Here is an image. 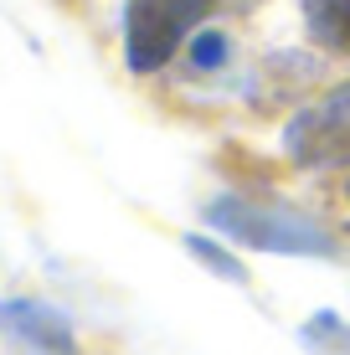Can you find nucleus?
I'll use <instances>...</instances> for the list:
<instances>
[{
	"label": "nucleus",
	"instance_id": "nucleus-4",
	"mask_svg": "<svg viewBox=\"0 0 350 355\" xmlns=\"http://www.w3.org/2000/svg\"><path fill=\"white\" fill-rule=\"evenodd\" d=\"M0 329L31 355H78V335H72L67 314L42 299H6L0 304Z\"/></svg>",
	"mask_w": 350,
	"mask_h": 355
},
{
	"label": "nucleus",
	"instance_id": "nucleus-3",
	"mask_svg": "<svg viewBox=\"0 0 350 355\" xmlns=\"http://www.w3.org/2000/svg\"><path fill=\"white\" fill-rule=\"evenodd\" d=\"M283 150L304 170H330L350 165V83L330 88L309 108H299L283 129Z\"/></svg>",
	"mask_w": 350,
	"mask_h": 355
},
{
	"label": "nucleus",
	"instance_id": "nucleus-5",
	"mask_svg": "<svg viewBox=\"0 0 350 355\" xmlns=\"http://www.w3.org/2000/svg\"><path fill=\"white\" fill-rule=\"evenodd\" d=\"M299 10H304V31L320 46L350 52V0H299Z\"/></svg>",
	"mask_w": 350,
	"mask_h": 355
},
{
	"label": "nucleus",
	"instance_id": "nucleus-2",
	"mask_svg": "<svg viewBox=\"0 0 350 355\" xmlns=\"http://www.w3.org/2000/svg\"><path fill=\"white\" fill-rule=\"evenodd\" d=\"M207 222L227 237L247 242L258 252H294V258H315V252H335L330 232L309 216L288 211V206L268 201H243V196H216L207 206Z\"/></svg>",
	"mask_w": 350,
	"mask_h": 355
},
{
	"label": "nucleus",
	"instance_id": "nucleus-1",
	"mask_svg": "<svg viewBox=\"0 0 350 355\" xmlns=\"http://www.w3.org/2000/svg\"><path fill=\"white\" fill-rule=\"evenodd\" d=\"M258 0H124V62L155 72L175 57V46L216 10H247Z\"/></svg>",
	"mask_w": 350,
	"mask_h": 355
},
{
	"label": "nucleus",
	"instance_id": "nucleus-6",
	"mask_svg": "<svg viewBox=\"0 0 350 355\" xmlns=\"http://www.w3.org/2000/svg\"><path fill=\"white\" fill-rule=\"evenodd\" d=\"M186 248H191V252H196V258H201V263H207V268H211V273H222V278H227V284H243V278H247V273H243V263H237V258H227V252H222V248H211V242H207V237H186Z\"/></svg>",
	"mask_w": 350,
	"mask_h": 355
},
{
	"label": "nucleus",
	"instance_id": "nucleus-7",
	"mask_svg": "<svg viewBox=\"0 0 350 355\" xmlns=\"http://www.w3.org/2000/svg\"><path fill=\"white\" fill-rule=\"evenodd\" d=\"M191 62H196L201 72L222 67L227 62V36L222 31H196V36H191Z\"/></svg>",
	"mask_w": 350,
	"mask_h": 355
}]
</instances>
